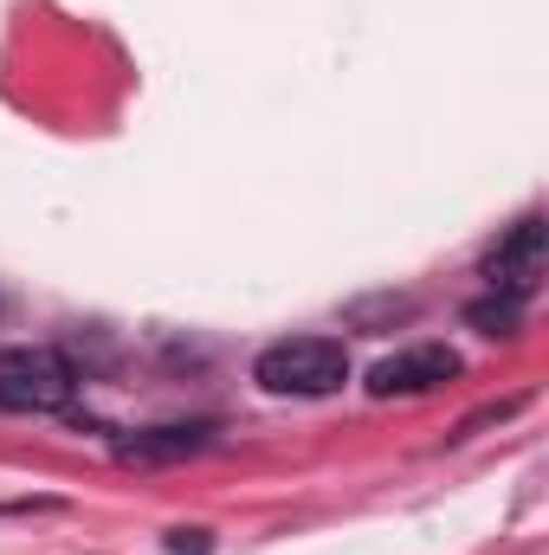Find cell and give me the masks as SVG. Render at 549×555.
Wrapping results in <instances>:
<instances>
[{
    "label": "cell",
    "mask_w": 549,
    "mask_h": 555,
    "mask_svg": "<svg viewBox=\"0 0 549 555\" xmlns=\"http://www.w3.org/2000/svg\"><path fill=\"white\" fill-rule=\"evenodd\" d=\"M544 259H549V246H544V220H518L491 253H485V284L498 291V297H531L537 291V278H544Z\"/></svg>",
    "instance_id": "3"
},
{
    "label": "cell",
    "mask_w": 549,
    "mask_h": 555,
    "mask_svg": "<svg viewBox=\"0 0 549 555\" xmlns=\"http://www.w3.org/2000/svg\"><path fill=\"white\" fill-rule=\"evenodd\" d=\"M459 375V356L446 343H420V349H401V356H382L369 369V395L375 401H395V395H433L439 382Z\"/></svg>",
    "instance_id": "4"
},
{
    "label": "cell",
    "mask_w": 549,
    "mask_h": 555,
    "mask_svg": "<svg viewBox=\"0 0 549 555\" xmlns=\"http://www.w3.org/2000/svg\"><path fill=\"white\" fill-rule=\"evenodd\" d=\"M465 317H472L485 336H511V330H518V297H485V304H472Z\"/></svg>",
    "instance_id": "6"
},
{
    "label": "cell",
    "mask_w": 549,
    "mask_h": 555,
    "mask_svg": "<svg viewBox=\"0 0 549 555\" xmlns=\"http://www.w3.org/2000/svg\"><path fill=\"white\" fill-rule=\"evenodd\" d=\"M168 550H175V555H207V530H175V537H168Z\"/></svg>",
    "instance_id": "7"
},
{
    "label": "cell",
    "mask_w": 549,
    "mask_h": 555,
    "mask_svg": "<svg viewBox=\"0 0 549 555\" xmlns=\"http://www.w3.org/2000/svg\"><path fill=\"white\" fill-rule=\"evenodd\" d=\"M253 382L266 395H336L349 382V349L336 336H291V343H272L253 369Z\"/></svg>",
    "instance_id": "1"
},
{
    "label": "cell",
    "mask_w": 549,
    "mask_h": 555,
    "mask_svg": "<svg viewBox=\"0 0 549 555\" xmlns=\"http://www.w3.org/2000/svg\"><path fill=\"white\" fill-rule=\"evenodd\" d=\"M214 439V426H162V433H137L124 439V459H188Z\"/></svg>",
    "instance_id": "5"
},
{
    "label": "cell",
    "mask_w": 549,
    "mask_h": 555,
    "mask_svg": "<svg viewBox=\"0 0 549 555\" xmlns=\"http://www.w3.org/2000/svg\"><path fill=\"white\" fill-rule=\"evenodd\" d=\"M78 388L72 362L46 343H20V349H0V408L7 414H52L65 408Z\"/></svg>",
    "instance_id": "2"
}]
</instances>
